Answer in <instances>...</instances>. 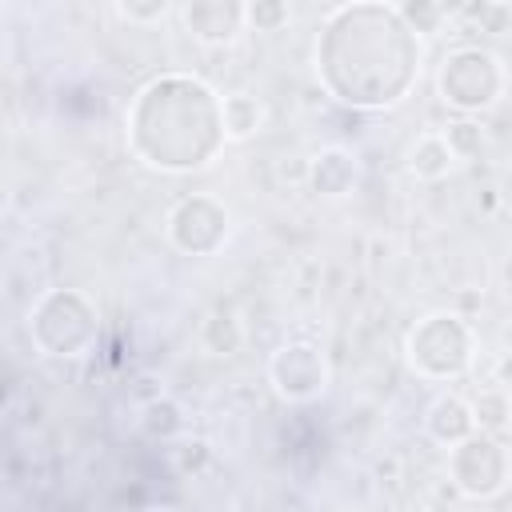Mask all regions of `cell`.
Returning a JSON list of instances; mask_svg holds the SVG:
<instances>
[{
    "instance_id": "obj_8",
    "label": "cell",
    "mask_w": 512,
    "mask_h": 512,
    "mask_svg": "<svg viewBox=\"0 0 512 512\" xmlns=\"http://www.w3.org/2000/svg\"><path fill=\"white\" fill-rule=\"evenodd\" d=\"M504 412H508L504 392H480V404L472 408V416H476L480 424H492V428H500V424H504Z\"/></svg>"
},
{
    "instance_id": "obj_1",
    "label": "cell",
    "mask_w": 512,
    "mask_h": 512,
    "mask_svg": "<svg viewBox=\"0 0 512 512\" xmlns=\"http://www.w3.org/2000/svg\"><path fill=\"white\" fill-rule=\"evenodd\" d=\"M272 380H276L280 396H288V400H312L316 392H324L328 368H324V356L312 344H284L272 356Z\"/></svg>"
},
{
    "instance_id": "obj_9",
    "label": "cell",
    "mask_w": 512,
    "mask_h": 512,
    "mask_svg": "<svg viewBox=\"0 0 512 512\" xmlns=\"http://www.w3.org/2000/svg\"><path fill=\"white\" fill-rule=\"evenodd\" d=\"M244 16H252L256 24H280V20H288V8L284 4H252V8H244Z\"/></svg>"
},
{
    "instance_id": "obj_5",
    "label": "cell",
    "mask_w": 512,
    "mask_h": 512,
    "mask_svg": "<svg viewBox=\"0 0 512 512\" xmlns=\"http://www.w3.org/2000/svg\"><path fill=\"white\" fill-rule=\"evenodd\" d=\"M260 120H264V108H260L256 96H248V92L224 96V104H220V124H224V136H228V140L252 136V132L260 128Z\"/></svg>"
},
{
    "instance_id": "obj_7",
    "label": "cell",
    "mask_w": 512,
    "mask_h": 512,
    "mask_svg": "<svg viewBox=\"0 0 512 512\" xmlns=\"http://www.w3.org/2000/svg\"><path fill=\"white\" fill-rule=\"evenodd\" d=\"M144 428H148L152 436H172V432L180 428V412H176V404H168V400H152V404L144 408Z\"/></svg>"
},
{
    "instance_id": "obj_6",
    "label": "cell",
    "mask_w": 512,
    "mask_h": 512,
    "mask_svg": "<svg viewBox=\"0 0 512 512\" xmlns=\"http://www.w3.org/2000/svg\"><path fill=\"white\" fill-rule=\"evenodd\" d=\"M440 136H444V144H448V152H452L456 160H472V156L484 148V132H480V124H468V120L444 128Z\"/></svg>"
},
{
    "instance_id": "obj_2",
    "label": "cell",
    "mask_w": 512,
    "mask_h": 512,
    "mask_svg": "<svg viewBox=\"0 0 512 512\" xmlns=\"http://www.w3.org/2000/svg\"><path fill=\"white\" fill-rule=\"evenodd\" d=\"M184 16H188V28L200 36V40H208V44H220V40H232L236 36V24L244 20V8H236V4H192V8H184Z\"/></svg>"
},
{
    "instance_id": "obj_3",
    "label": "cell",
    "mask_w": 512,
    "mask_h": 512,
    "mask_svg": "<svg viewBox=\"0 0 512 512\" xmlns=\"http://www.w3.org/2000/svg\"><path fill=\"white\" fill-rule=\"evenodd\" d=\"M476 428V416L472 408L460 400V396H440L432 408H428V432L440 436V440H468Z\"/></svg>"
},
{
    "instance_id": "obj_4",
    "label": "cell",
    "mask_w": 512,
    "mask_h": 512,
    "mask_svg": "<svg viewBox=\"0 0 512 512\" xmlns=\"http://www.w3.org/2000/svg\"><path fill=\"white\" fill-rule=\"evenodd\" d=\"M452 164H456V156L448 152V144H444L440 132H424V136L412 144V152H408V168H412L420 180H440V176L452 172Z\"/></svg>"
},
{
    "instance_id": "obj_10",
    "label": "cell",
    "mask_w": 512,
    "mask_h": 512,
    "mask_svg": "<svg viewBox=\"0 0 512 512\" xmlns=\"http://www.w3.org/2000/svg\"><path fill=\"white\" fill-rule=\"evenodd\" d=\"M124 20H160L168 12V4H148V8H136V4H120L116 8Z\"/></svg>"
}]
</instances>
